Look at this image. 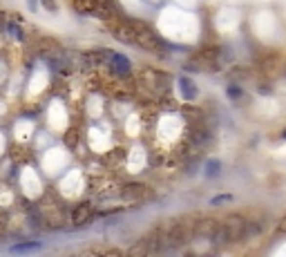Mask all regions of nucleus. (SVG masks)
I'll use <instances>...</instances> for the list:
<instances>
[{
  "label": "nucleus",
  "mask_w": 286,
  "mask_h": 257,
  "mask_svg": "<svg viewBox=\"0 0 286 257\" xmlns=\"http://www.w3.org/2000/svg\"><path fill=\"white\" fill-rule=\"evenodd\" d=\"M244 228H246V217L242 215H228L226 219L219 221L217 231L212 235V244L215 246H228V244H235V241L244 239Z\"/></svg>",
  "instance_id": "nucleus-1"
},
{
  "label": "nucleus",
  "mask_w": 286,
  "mask_h": 257,
  "mask_svg": "<svg viewBox=\"0 0 286 257\" xmlns=\"http://www.w3.org/2000/svg\"><path fill=\"white\" fill-rule=\"evenodd\" d=\"M195 224V221H192ZM192 224L185 219H179L175 224L165 226V253L168 251H177V248L185 246L188 241L195 239V233H192Z\"/></svg>",
  "instance_id": "nucleus-2"
},
{
  "label": "nucleus",
  "mask_w": 286,
  "mask_h": 257,
  "mask_svg": "<svg viewBox=\"0 0 286 257\" xmlns=\"http://www.w3.org/2000/svg\"><path fill=\"white\" fill-rule=\"evenodd\" d=\"M127 22L132 25L134 29V45L141 49H145V52H157V49L161 47V38L157 36V32H154L150 25H145L143 21H134V18L127 16Z\"/></svg>",
  "instance_id": "nucleus-3"
},
{
  "label": "nucleus",
  "mask_w": 286,
  "mask_h": 257,
  "mask_svg": "<svg viewBox=\"0 0 286 257\" xmlns=\"http://www.w3.org/2000/svg\"><path fill=\"white\" fill-rule=\"evenodd\" d=\"M141 83L150 94L159 99V96L170 92V74L161 72V69H154V67H145L141 72Z\"/></svg>",
  "instance_id": "nucleus-4"
},
{
  "label": "nucleus",
  "mask_w": 286,
  "mask_h": 257,
  "mask_svg": "<svg viewBox=\"0 0 286 257\" xmlns=\"http://www.w3.org/2000/svg\"><path fill=\"white\" fill-rule=\"evenodd\" d=\"M107 76H119V79H130L132 76V63L125 54H119L112 49L110 58H107Z\"/></svg>",
  "instance_id": "nucleus-5"
},
{
  "label": "nucleus",
  "mask_w": 286,
  "mask_h": 257,
  "mask_svg": "<svg viewBox=\"0 0 286 257\" xmlns=\"http://www.w3.org/2000/svg\"><path fill=\"white\" fill-rule=\"evenodd\" d=\"M94 215H96V206L92 204V201H81V204H76L74 208H72L69 221H72L74 228H81V226L90 224V221L94 219Z\"/></svg>",
  "instance_id": "nucleus-6"
},
{
  "label": "nucleus",
  "mask_w": 286,
  "mask_h": 257,
  "mask_svg": "<svg viewBox=\"0 0 286 257\" xmlns=\"http://www.w3.org/2000/svg\"><path fill=\"white\" fill-rule=\"evenodd\" d=\"M119 194L127 201H143V199H148V197H152V190L145 184L132 181V184H123L121 188H119Z\"/></svg>",
  "instance_id": "nucleus-7"
},
{
  "label": "nucleus",
  "mask_w": 286,
  "mask_h": 257,
  "mask_svg": "<svg viewBox=\"0 0 286 257\" xmlns=\"http://www.w3.org/2000/svg\"><path fill=\"white\" fill-rule=\"evenodd\" d=\"M185 141L190 143L195 150H199V148H206L208 143L212 141V134H210L208 128H204V123L202 126H190V130H188V139H185Z\"/></svg>",
  "instance_id": "nucleus-8"
},
{
  "label": "nucleus",
  "mask_w": 286,
  "mask_h": 257,
  "mask_svg": "<svg viewBox=\"0 0 286 257\" xmlns=\"http://www.w3.org/2000/svg\"><path fill=\"white\" fill-rule=\"evenodd\" d=\"M219 226V219H212V217H202L199 221L192 224V233H195V239H212L215 231Z\"/></svg>",
  "instance_id": "nucleus-9"
},
{
  "label": "nucleus",
  "mask_w": 286,
  "mask_h": 257,
  "mask_svg": "<svg viewBox=\"0 0 286 257\" xmlns=\"http://www.w3.org/2000/svg\"><path fill=\"white\" fill-rule=\"evenodd\" d=\"M177 85H179L181 96H184L185 101H195L197 96H199V89H197V85L192 83V79H188V76H179V79H177Z\"/></svg>",
  "instance_id": "nucleus-10"
},
{
  "label": "nucleus",
  "mask_w": 286,
  "mask_h": 257,
  "mask_svg": "<svg viewBox=\"0 0 286 257\" xmlns=\"http://www.w3.org/2000/svg\"><path fill=\"white\" fill-rule=\"evenodd\" d=\"M72 2V9L79 14V16H92L99 5V0H69Z\"/></svg>",
  "instance_id": "nucleus-11"
},
{
  "label": "nucleus",
  "mask_w": 286,
  "mask_h": 257,
  "mask_svg": "<svg viewBox=\"0 0 286 257\" xmlns=\"http://www.w3.org/2000/svg\"><path fill=\"white\" fill-rule=\"evenodd\" d=\"M264 233V224L260 219H246V228H244V239H253L260 237Z\"/></svg>",
  "instance_id": "nucleus-12"
},
{
  "label": "nucleus",
  "mask_w": 286,
  "mask_h": 257,
  "mask_svg": "<svg viewBox=\"0 0 286 257\" xmlns=\"http://www.w3.org/2000/svg\"><path fill=\"white\" fill-rule=\"evenodd\" d=\"M41 248H42V241L32 239V241H18V244H14L9 251L11 253H36V251H41Z\"/></svg>",
  "instance_id": "nucleus-13"
},
{
  "label": "nucleus",
  "mask_w": 286,
  "mask_h": 257,
  "mask_svg": "<svg viewBox=\"0 0 286 257\" xmlns=\"http://www.w3.org/2000/svg\"><path fill=\"white\" fill-rule=\"evenodd\" d=\"M65 146L69 148V150H76L79 148V141H81V132L76 130V128H69L67 132H65Z\"/></svg>",
  "instance_id": "nucleus-14"
},
{
  "label": "nucleus",
  "mask_w": 286,
  "mask_h": 257,
  "mask_svg": "<svg viewBox=\"0 0 286 257\" xmlns=\"http://www.w3.org/2000/svg\"><path fill=\"white\" fill-rule=\"evenodd\" d=\"M5 29H7V32H9L14 38H16V41H20V43L25 41V32H22V25H18V22H7Z\"/></svg>",
  "instance_id": "nucleus-15"
},
{
  "label": "nucleus",
  "mask_w": 286,
  "mask_h": 257,
  "mask_svg": "<svg viewBox=\"0 0 286 257\" xmlns=\"http://www.w3.org/2000/svg\"><path fill=\"white\" fill-rule=\"evenodd\" d=\"M222 172V163L217 161V159H210V161H206V177H217V174Z\"/></svg>",
  "instance_id": "nucleus-16"
},
{
  "label": "nucleus",
  "mask_w": 286,
  "mask_h": 257,
  "mask_svg": "<svg viewBox=\"0 0 286 257\" xmlns=\"http://www.w3.org/2000/svg\"><path fill=\"white\" fill-rule=\"evenodd\" d=\"M250 69L248 67H233L230 69V79H235V81H246V79H250Z\"/></svg>",
  "instance_id": "nucleus-17"
},
{
  "label": "nucleus",
  "mask_w": 286,
  "mask_h": 257,
  "mask_svg": "<svg viewBox=\"0 0 286 257\" xmlns=\"http://www.w3.org/2000/svg\"><path fill=\"white\" fill-rule=\"evenodd\" d=\"M127 253H130V255H150V253H148V244H145V239H143V237Z\"/></svg>",
  "instance_id": "nucleus-18"
},
{
  "label": "nucleus",
  "mask_w": 286,
  "mask_h": 257,
  "mask_svg": "<svg viewBox=\"0 0 286 257\" xmlns=\"http://www.w3.org/2000/svg\"><path fill=\"white\" fill-rule=\"evenodd\" d=\"M226 94H228V99H230V101H239L242 96H244V92H242V87H239V85L230 83L226 87Z\"/></svg>",
  "instance_id": "nucleus-19"
},
{
  "label": "nucleus",
  "mask_w": 286,
  "mask_h": 257,
  "mask_svg": "<svg viewBox=\"0 0 286 257\" xmlns=\"http://www.w3.org/2000/svg\"><path fill=\"white\" fill-rule=\"evenodd\" d=\"M38 5L45 11H49V14H56V11H59V2H56V0H38Z\"/></svg>",
  "instance_id": "nucleus-20"
},
{
  "label": "nucleus",
  "mask_w": 286,
  "mask_h": 257,
  "mask_svg": "<svg viewBox=\"0 0 286 257\" xmlns=\"http://www.w3.org/2000/svg\"><path fill=\"white\" fill-rule=\"evenodd\" d=\"M275 63H277V58L275 56H268V58H264V61L260 63V67L264 69L266 74H270V72H273V67H275Z\"/></svg>",
  "instance_id": "nucleus-21"
},
{
  "label": "nucleus",
  "mask_w": 286,
  "mask_h": 257,
  "mask_svg": "<svg viewBox=\"0 0 286 257\" xmlns=\"http://www.w3.org/2000/svg\"><path fill=\"white\" fill-rule=\"evenodd\" d=\"M230 199H233L230 194H217V197H212V199H210V204L212 206H222L224 201H230Z\"/></svg>",
  "instance_id": "nucleus-22"
},
{
  "label": "nucleus",
  "mask_w": 286,
  "mask_h": 257,
  "mask_svg": "<svg viewBox=\"0 0 286 257\" xmlns=\"http://www.w3.org/2000/svg\"><path fill=\"white\" fill-rule=\"evenodd\" d=\"M277 233H280V235H286V215L277 221Z\"/></svg>",
  "instance_id": "nucleus-23"
},
{
  "label": "nucleus",
  "mask_w": 286,
  "mask_h": 257,
  "mask_svg": "<svg viewBox=\"0 0 286 257\" xmlns=\"http://www.w3.org/2000/svg\"><path fill=\"white\" fill-rule=\"evenodd\" d=\"M27 7H29L32 11H36L41 5H38V0H27Z\"/></svg>",
  "instance_id": "nucleus-24"
},
{
  "label": "nucleus",
  "mask_w": 286,
  "mask_h": 257,
  "mask_svg": "<svg viewBox=\"0 0 286 257\" xmlns=\"http://www.w3.org/2000/svg\"><path fill=\"white\" fill-rule=\"evenodd\" d=\"M257 89H260L262 94H268V92H270V85H260V87H257Z\"/></svg>",
  "instance_id": "nucleus-25"
},
{
  "label": "nucleus",
  "mask_w": 286,
  "mask_h": 257,
  "mask_svg": "<svg viewBox=\"0 0 286 257\" xmlns=\"http://www.w3.org/2000/svg\"><path fill=\"white\" fill-rule=\"evenodd\" d=\"M282 137H284V139H286V130H284V134H282Z\"/></svg>",
  "instance_id": "nucleus-26"
}]
</instances>
